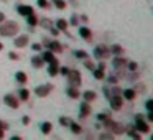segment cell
I'll list each match as a JSON object with an SVG mask.
<instances>
[{
    "label": "cell",
    "instance_id": "obj_6",
    "mask_svg": "<svg viewBox=\"0 0 153 140\" xmlns=\"http://www.w3.org/2000/svg\"><path fill=\"white\" fill-rule=\"evenodd\" d=\"M51 89H53V86H51V84H43V86H38L36 89H35V92H36L38 97H45V96H48V94H50Z\"/></svg>",
    "mask_w": 153,
    "mask_h": 140
},
{
    "label": "cell",
    "instance_id": "obj_18",
    "mask_svg": "<svg viewBox=\"0 0 153 140\" xmlns=\"http://www.w3.org/2000/svg\"><path fill=\"white\" fill-rule=\"evenodd\" d=\"M68 96L69 97H73V99H77V97H79V91L76 89V87H68Z\"/></svg>",
    "mask_w": 153,
    "mask_h": 140
},
{
    "label": "cell",
    "instance_id": "obj_7",
    "mask_svg": "<svg viewBox=\"0 0 153 140\" xmlns=\"http://www.w3.org/2000/svg\"><path fill=\"white\" fill-rule=\"evenodd\" d=\"M13 43H15V46H17V48H23V46H27V45H28V36H27V35H22V36L15 38Z\"/></svg>",
    "mask_w": 153,
    "mask_h": 140
},
{
    "label": "cell",
    "instance_id": "obj_37",
    "mask_svg": "<svg viewBox=\"0 0 153 140\" xmlns=\"http://www.w3.org/2000/svg\"><path fill=\"white\" fill-rule=\"evenodd\" d=\"M128 69L130 71H135L137 69V63H133V61H132V63H128Z\"/></svg>",
    "mask_w": 153,
    "mask_h": 140
},
{
    "label": "cell",
    "instance_id": "obj_17",
    "mask_svg": "<svg viewBox=\"0 0 153 140\" xmlns=\"http://www.w3.org/2000/svg\"><path fill=\"white\" fill-rule=\"evenodd\" d=\"M122 94H123V97L128 99V101L135 99V91H133V89H125V91H122Z\"/></svg>",
    "mask_w": 153,
    "mask_h": 140
},
{
    "label": "cell",
    "instance_id": "obj_42",
    "mask_svg": "<svg viewBox=\"0 0 153 140\" xmlns=\"http://www.w3.org/2000/svg\"><path fill=\"white\" fill-rule=\"evenodd\" d=\"M22 122H23L25 125H28V124H30V117H27V115H25L23 119H22Z\"/></svg>",
    "mask_w": 153,
    "mask_h": 140
},
{
    "label": "cell",
    "instance_id": "obj_35",
    "mask_svg": "<svg viewBox=\"0 0 153 140\" xmlns=\"http://www.w3.org/2000/svg\"><path fill=\"white\" fill-rule=\"evenodd\" d=\"M86 68H87V69H91V71L96 69V66H94V64L91 63V61H86Z\"/></svg>",
    "mask_w": 153,
    "mask_h": 140
},
{
    "label": "cell",
    "instance_id": "obj_10",
    "mask_svg": "<svg viewBox=\"0 0 153 140\" xmlns=\"http://www.w3.org/2000/svg\"><path fill=\"white\" fill-rule=\"evenodd\" d=\"M58 61H54V63H50V68H48V74L50 76H56L58 73H59V66H58Z\"/></svg>",
    "mask_w": 153,
    "mask_h": 140
},
{
    "label": "cell",
    "instance_id": "obj_16",
    "mask_svg": "<svg viewBox=\"0 0 153 140\" xmlns=\"http://www.w3.org/2000/svg\"><path fill=\"white\" fill-rule=\"evenodd\" d=\"M110 53H114V54H117V56H120V54L123 53V48L120 46V45H112V46H110Z\"/></svg>",
    "mask_w": 153,
    "mask_h": 140
},
{
    "label": "cell",
    "instance_id": "obj_46",
    "mask_svg": "<svg viewBox=\"0 0 153 140\" xmlns=\"http://www.w3.org/2000/svg\"><path fill=\"white\" fill-rule=\"evenodd\" d=\"M142 119H143L142 114H137V115H135V120H142Z\"/></svg>",
    "mask_w": 153,
    "mask_h": 140
},
{
    "label": "cell",
    "instance_id": "obj_38",
    "mask_svg": "<svg viewBox=\"0 0 153 140\" xmlns=\"http://www.w3.org/2000/svg\"><path fill=\"white\" fill-rule=\"evenodd\" d=\"M100 139H114V135H112V133H102V135H100Z\"/></svg>",
    "mask_w": 153,
    "mask_h": 140
},
{
    "label": "cell",
    "instance_id": "obj_24",
    "mask_svg": "<svg viewBox=\"0 0 153 140\" xmlns=\"http://www.w3.org/2000/svg\"><path fill=\"white\" fill-rule=\"evenodd\" d=\"M53 4H54V7L59 8V10H64V8H66V2H64V0H53Z\"/></svg>",
    "mask_w": 153,
    "mask_h": 140
},
{
    "label": "cell",
    "instance_id": "obj_9",
    "mask_svg": "<svg viewBox=\"0 0 153 140\" xmlns=\"http://www.w3.org/2000/svg\"><path fill=\"white\" fill-rule=\"evenodd\" d=\"M17 10H18L20 15H25V17H28L30 13H33V7H30V5H20Z\"/></svg>",
    "mask_w": 153,
    "mask_h": 140
},
{
    "label": "cell",
    "instance_id": "obj_36",
    "mask_svg": "<svg viewBox=\"0 0 153 140\" xmlns=\"http://www.w3.org/2000/svg\"><path fill=\"white\" fill-rule=\"evenodd\" d=\"M38 5H40L41 8H45V7H48V2L46 0H38Z\"/></svg>",
    "mask_w": 153,
    "mask_h": 140
},
{
    "label": "cell",
    "instance_id": "obj_4",
    "mask_svg": "<svg viewBox=\"0 0 153 140\" xmlns=\"http://www.w3.org/2000/svg\"><path fill=\"white\" fill-rule=\"evenodd\" d=\"M109 53H110V50H109V48H105V46H102V45H99V46L94 50V56L99 58V60L107 58V56H109Z\"/></svg>",
    "mask_w": 153,
    "mask_h": 140
},
{
    "label": "cell",
    "instance_id": "obj_22",
    "mask_svg": "<svg viewBox=\"0 0 153 140\" xmlns=\"http://www.w3.org/2000/svg\"><path fill=\"white\" fill-rule=\"evenodd\" d=\"M51 129H53L51 122H43V124H41V132H43V133H50Z\"/></svg>",
    "mask_w": 153,
    "mask_h": 140
},
{
    "label": "cell",
    "instance_id": "obj_19",
    "mask_svg": "<svg viewBox=\"0 0 153 140\" xmlns=\"http://www.w3.org/2000/svg\"><path fill=\"white\" fill-rule=\"evenodd\" d=\"M84 101H87V102H91V101L96 99V92H92V91H86V92L82 94Z\"/></svg>",
    "mask_w": 153,
    "mask_h": 140
},
{
    "label": "cell",
    "instance_id": "obj_39",
    "mask_svg": "<svg viewBox=\"0 0 153 140\" xmlns=\"http://www.w3.org/2000/svg\"><path fill=\"white\" fill-rule=\"evenodd\" d=\"M8 58H10V60H13V61H15V60H18V54H17V53H13V51H12V53L8 54Z\"/></svg>",
    "mask_w": 153,
    "mask_h": 140
},
{
    "label": "cell",
    "instance_id": "obj_32",
    "mask_svg": "<svg viewBox=\"0 0 153 140\" xmlns=\"http://www.w3.org/2000/svg\"><path fill=\"white\" fill-rule=\"evenodd\" d=\"M76 56L81 58V60H86V58H87V53H84V51H76Z\"/></svg>",
    "mask_w": 153,
    "mask_h": 140
},
{
    "label": "cell",
    "instance_id": "obj_50",
    "mask_svg": "<svg viewBox=\"0 0 153 140\" xmlns=\"http://www.w3.org/2000/svg\"><path fill=\"white\" fill-rule=\"evenodd\" d=\"M2 48H4V45H2V43H0V50H2Z\"/></svg>",
    "mask_w": 153,
    "mask_h": 140
},
{
    "label": "cell",
    "instance_id": "obj_26",
    "mask_svg": "<svg viewBox=\"0 0 153 140\" xmlns=\"http://www.w3.org/2000/svg\"><path fill=\"white\" fill-rule=\"evenodd\" d=\"M94 77H96V79H102L104 77V69H100V68L94 69Z\"/></svg>",
    "mask_w": 153,
    "mask_h": 140
},
{
    "label": "cell",
    "instance_id": "obj_1",
    "mask_svg": "<svg viewBox=\"0 0 153 140\" xmlns=\"http://www.w3.org/2000/svg\"><path fill=\"white\" fill-rule=\"evenodd\" d=\"M18 31V23L17 22H2L0 25V35H4V36H13L17 35Z\"/></svg>",
    "mask_w": 153,
    "mask_h": 140
},
{
    "label": "cell",
    "instance_id": "obj_14",
    "mask_svg": "<svg viewBox=\"0 0 153 140\" xmlns=\"http://www.w3.org/2000/svg\"><path fill=\"white\" fill-rule=\"evenodd\" d=\"M48 48H50L51 51H56V53H61V51H63V46H61V43H58V41H50Z\"/></svg>",
    "mask_w": 153,
    "mask_h": 140
},
{
    "label": "cell",
    "instance_id": "obj_41",
    "mask_svg": "<svg viewBox=\"0 0 153 140\" xmlns=\"http://www.w3.org/2000/svg\"><path fill=\"white\" fill-rule=\"evenodd\" d=\"M71 25H77V17H76V15L71 17Z\"/></svg>",
    "mask_w": 153,
    "mask_h": 140
},
{
    "label": "cell",
    "instance_id": "obj_44",
    "mask_svg": "<svg viewBox=\"0 0 153 140\" xmlns=\"http://www.w3.org/2000/svg\"><path fill=\"white\" fill-rule=\"evenodd\" d=\"M148 120L153 122V110H148Z\"/></svg>",
    "mask_w": 153,
    "mask_h": 140
},
{
    "label": "cell",
    "instance_id": "obj_23",
    "mask_svg": "<svg viewBox=\"0 0 153 140\" xmlns=\"http://www.w3.org/2000/svg\"><path fill=\"white\" fill-rule=\"evenodd\" d=\"M15 77H17V81H18V83H22V84L27 83V74H25L23 71H18V73L15 74Z\"/></svg>",
    "mask_w": 153,
    "mask_h": 140
},
{
    "label": "cell",
    "instance_id": "obj_47",
    "mask_svg": "<svg viewBox=\"0 0 153 140\" xmlns=\"http://www.w3.org/2000/svg\"><path fill=\"white\" fill-rule=\"evenodd\" d=\"M4 20H5V15L2 13V12H0V23H2V22H4Z\"/></svg>",
    "mask_w": 153,
    "mask_h": 140
},
{
    "label": "cell",
    "instance_id": "obj_34",
    "mask_svg": "<svg viewBox=\"0 0 153 140\" xmlns=\"http://www.w3.org/2000/svg\"><path fill=\"white\" fill-rule=\"evenodd\" d=\"M145 106H146V109H148V110H153V99L146 101V102H145Z\"/></svg>",
    "mask_w": 153,
    "mask_h": 140
},
{
    "label": "cell",
    "instance_id": "obj_31",
    "mask_svg": "<svg viewBox=\"0 0 153 140\" xmlns=\"http://www.w3.org/2000/svg\"><path fill=\"white\" fill-rule=\"evenodd\" d=\"M41 25H43L45 28H50L51 27V20L50 18H43V20H41Z\"/></svg>",
    "mask_w": 153,
    "mask_h": 140
},
{
    "label": "cell",
    "instance_id": "obj_13",
    "mask_svg": "<svg viewBox=\"0 0 153 140\" xmlns=\"http://www.w3.org/2000/svg\"><path fill=\"white\" fill-rule=\"evenodd\" d=\"M41 58H43L45 61H48V63H54V61H58L56 58H54V54H53V51H45L43 54H41Z\"/></svg>",
    "mask_w": 153,
    "mask_h": 140
},
{
    "label": "cell",
    "instance_id": "obj_12",
    "mask_svg": "<svg viewBox=\"0 0 153 140\" xmlns=\"http://www.w3.org/2000/svg\"><path fill=\"white\" fill-rule=\"evenodd\" d=\"M79 112H81V117H86V115H89V114H91V106H89V102H87V101L81 104Z\"/></svg>",
    "mask_w": 153,
    "mask_h": 140
},
{
    "label": "cell",
    "instance_id": "obj_48",
    "mask_svg": "<svg viewBox=\"0 0 153 140\" xmlns=\"http://www.w3.org/2000/svg\"><path fill=\"white\" fill-rule=\"evenodd\" d=\"M4 135H5V130H4V129H0V139H2Z\"/></svg>",
    "mask_w": 153,
    "mask_h": 140
},
{
    "label": "cell",
    "instance_id": "obj_43",
    "mask_svg": "<svg viewBox=\"0 0 153 140\" xmlns=\"http://www.w3.org/2000/svg\"><path fill=\"white\" fill-rule=\"evenodd\" d=\"M31 48H33V50H35V51H38V50H41V45H38V43H35V45H33V46H31Z\"/></svg>",
    "mask_w": 153,
    "mask_h": 140
},
{
    "label": "cell",
    "instance_id": "obj_28",
    "mask_svg": "<svg viewBox=\"0 0 153 140\" xmlns=\"http://www.w3.org/2000/svg\"><path fill=\"white\" fill-rule=\"evenodd\" d=\"M59 122H61V125L69 127V124L73 122V120H71V119H68V117H59Z\"/></svg>",
    "mask_w": 153,
    "mask_h": 140
},
{
    "label": "cell",
    "instance_id": "obj_8",
    "mask_svg": "<svg viewBox=\"0 0 153 140\" xmlns=\"http://www.w3.org/2000/svg\"><path fill=\"white\" fill-rule=\"evenodd\" d=\"M135 130H140V132L146 133L150 130V127H148V124L143 122V119H142V120H137V122H135Z\"/></svg>",
    "mask_w": 153,
    "mask_h": 140
},
{
    "label": "cell",
    "instance_id": "obj_49",
    "mask_svg": "<svg viewBox=\"0 0 153 140\" xmlns=\"http://www.w3.org/2000/svg\"><path fill=\"white\" fill-rule=\"evenodd\" d=\"M5 127H7L5 124H2V122H0V129H5Z\"/></svg>",
    "mask_w": 153,
    "mask_h": 140
},
{
    "label": "cell",
    "instance_id": "obj_45",
    "mask_svg": "<svg viewBox=\"0 0 153 140\" xmlns=\"http://www.w3.org/2000/svg\"><path fill=\"white\" fill-rule=\"evenodd\" d=\"M61 74H64V76H66V74H68V71H69V69H68V68H61Z\"/></svg>",
    "mask_w": 153,
    "mask_h": 140
},
{
    "label": "cell",
    "instance_id": "obj_5",
    "mask_svg": "<svg viewBox=\"0 0 153 140\" xmlns=\"http://www.w3.org/2000/svg\"><path fill=\"white\" fill-rule=\"evenodd\" d=\"M122 104H123L122 96L115 94V96H112V97H110V107H112L114 110H120V109H122Z\"/></svg>",
    "mask_w": 153,
    "mask_h": 140
},
{
    "label": "cell",
    "instance_id": "obj_27",
    "mask_svg": "<svg viewBox=\"0 0 153 140\" xmlns=\"http://www.w3.org/2000/svg\"><path fill=\"white\" fill-rule=\"evenodd\" d=\"M69 127H71V130H73L74 133H81V132H82V129H81V127L77 125V124H74V122H71V124H69Z\"/></svg>",
    "mask_w": 153,
    "mask_h": 140
},
{
    "label": "cell",
    "instance_id": "obj_30",
    "mask_svg": "<svg viewBox=\"0 0 153 140\" xmlns=\"http://www.w3.org/2000/svg\"><path fill=\"white\" fill-rule=\"evenodd\" d=\"M28 25H36V17L33 13L28 15Z\"/></svg>",
    "mask_w": 153,
    "mask_h": 140
},
{
    "label": "cell",
    "instance_id": "obj_3",
    "mask_svg": "<svg viewBox=\"0 0 153 140\" xmlns=\"http://www.w3.org/2000/svg\"><path fill=\"white\" fill-rule=\"evenodd\" d=\"M4 102L7 104L8 107H12V109H18V106H20L17 96H13V94H7V96L4 97Z\"/></svg>",
    "mask_w": 153,
    "mask_h": 140
},
{
    "label": "cell",
    "instance_id": "obj_15",
    "mask_svg": "<svg viewBox=\"0 0 153 140\" xmlns=\"http://www.w3.org/2000/svg\"><path fill=\"white\" fill-rule=\"evenodd\" d=\"M31 64H33L35 68H41L45 64V60L41 56H33L31 58Z\"/></svg>",
    "mask_w": 153,
    "mask_h": 140
},
{
    "label": "cell",
    "instance_id": "obj_21",
    "mask_svg": "<svg viewBox=\"0 0 153 140\" xmlns=\"http://www.w3.org/2000/svg\"><path fill=\"white\" fill-rule=\"evenodd\" d=\"M56 27L59 28V30L66 31V28H68V22L64 20V18H59V20H56Z\"/></svg>",
    "mask_w": 153,
    "mask_h": 140
},
{
    "label": "cell",
    "instance_id": "obj_40",
    "mask_svg": "<svg viewBox=\"0 0 153 140\" xmlns=\"http://www.w3.org/2000/svg\"><path fill=\"white\" fill-rule=\"evenodd\" d=\"M107 81H109V83H112V84H115L117 83V77L115 76H109V77H107Z\"/></svg>",
    "mask_w": 153,
    "mask_h": 140
},
{
    "label": "cell",
    "instance_id": "obj_25",
    "mask_svg": "<svg viewBox=\"0 0 153 140\" xmlns=\"http://www.w3.org/2000/svg\"><path fill=\"white\" fill-rule=\"evenodd\" d=\"M112 63H114V66H115V68H120V66H123V64H127V61L125 60H123V58H115V60H114L112 61Z\"/></svg>",
    "mask_w": 153,
    "mask_h": 140
},
{
    "label": "cell",
    "instance_id": "obj_11",
    "mask_svg": "<svg viewBox=\"0 0 153 140\" xmlns=\"http://www.w3.org/2000/svg\"><path fill=\"white\" fill-rule=\"evenodd\" d=\"M79 35L84 38V40L89 41V40H91V36H92V31H91L87 27H81V28H79Z\"/></svg>",
    "mask_w": 153,
    "mask_h": 140
},
{
    "label": "cell",
    "instance_id": "obj_20",
    "mask_svg": "<svg viewBox=\"0 0 153 140\" xmlns=\"http://www.w3.org/2000/svg\"><path fill=\"white\" fill-rule=\"evenodd\" d=\"M18 96H20V99H22V101H28V97H30V91L23 87V89L18 91Z\"/></svg>",
    "mask_w": 153,
    "mask_h": 140
},
{
    "label": "cell",
    "instance_id": "obj_2",
    "mask_svg": "<svg viewBox=\"0 0 153 140\" xmlns=\"http://www.w3.org/2000/svg\"><path fill=\"white\" fill-rule=\"evenodd\" d=\"M66 76L69 77V83L73 84L74 87H77V86L81 84V74H79V71H76V69H69Z\"/></svg>",
    "mask_w": 153,
    "mask_h": 140
},
{
    "label": "cell",
    "instance_id": "obj_29",
    "mask_svg": "<svg viewBox=\"0 0 153 140\" xmlns=\"http://www.w3.org/2000/svg\"><path fill=\"white\" fill-rule=\"evenodd\" d=\"M128 135L132 137V139H140V133L135 132V127H130L128 129Z\"/></svg>",
    "mask_w": 153,
    "mask_h": 140
},
{
    "label": "cell",
    "instance_id": "obj_33",
    "mask_svg": "<svg viewBox=\"0 0 153 140\" xmlns=\"http://www.w3.org/2000/svg\"><path fill=\"white\" fill-rule=\"evenodd\" d=\"M50 31H51V33H53L54 35V36H58V35H59V28H54V27H50Z\"/></svg>",
    "mask_w": 153,
    "mask_h": 140
}]
</instances>
